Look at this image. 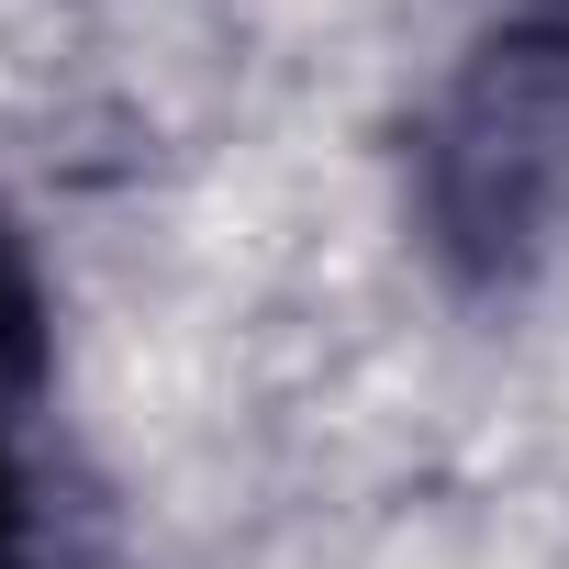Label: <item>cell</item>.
<instances>
[{
  "label": "cell",
  "mask_w": 569,
  "mask_h": 569,
  "mask_svg": "<svg viewBox=\"0 0 569 569\" xmlns=\"http://www.w3.org/2000/svg\"><path fill=\"white\" fill-rule=\"evenodd\" d=\"M413 212L425 246L502 291L569 223V23L491 34L413 123Z\"/></svg>",
  "instance_id": "1"
},
{
  "label": "cell",
  "mask_w": 569,
  "mask_h": 569,
  "mask_svg": "<svg viewBox=\"0 0 569 569\" xmlns=\"http://www.w3.org/2000/svg\"><path fill=\"white\" fill-rule=\"evenodd\" d=\"M34 380H46V279H34L12 212H0V413L34 402Z\"/></svg>",
  "instance_id": "2"
},
{
  "label": "cell",
  "mask_w": 569,
  "mask_h": 569,
  "mask_svg": "<svg viewBox=\"0 0 569 569\" xmlns=\"http://www.w3.org/2000/svg\"><path fill=\"white\" fill-rule=\"evenodd\" d=\"M34 547V502H23V458H12V413H0V569H23Z\"/></svg>",
  "instance_id": "3"
}]
</instances>
